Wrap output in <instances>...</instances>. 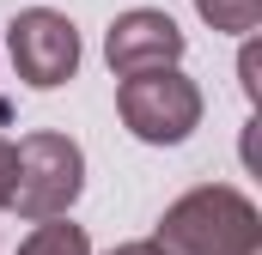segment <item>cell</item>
I'll return each instance as SVG.
<instances>
[{
	"instance_id": "cell-9",
	"label": "cell",
	"mask_w": 262,
	"mask_h": 255,
	"mask_svg": "<svg viewBox=\"0 0 262 255\" xmlns=\"http://www.w3.org/2000/svg\"><path fill=\"white\" fill-rule=\"evenodd\" d=\"M110 255H165V249H159V243L146 237V243H116V249H110Z\"/></svg>"
},
{
	"instance_id": "cell-2",
	"label": "cell",
	"mask_w": 262,
	"mask_h": 255,
	"mask_svg": "<svg viewBox=\"0 0 262 255\" xmlns=\"http://www.w3.org/2000/svg\"><path fill=\"white\" fill-rule=\"evenodd\" d=\"M85 189V152H79V140H67L55 128H37V134H25L18 146H12V194H6V207L18 213V219H55L67 213L73 200Z\"/></svg>"
},
{
	"instance_id": "cell-6",
	"label": "cell",
	"mask_w": 262,
	"mask_h": 255,
	"mask_svg": "<svg viewBox=\"0 0 262 255\" xmlns=\"http://www.w3.org/2000/svg\"><path fill=\"white\" fill-rule=\"evenodd\" d=\"M18 255H92V237H85V225L55 213V219H37V231L18 243Z\"/></svg>"
},
{
	"instance_id": "cell-5",
	"label": "cell",
	"mask_w": 262,
	"mask_h": 255,
	"mask_svg": "<svg viewBox=\"0 0 262 255\" xmlns=\"http://www.w3.org/2000/svg\"><path fill=\"white\" fill-rule=\"evenodd\" d=\"M183 49H189V43H183L177 18L159 12V6H128V12H116V24H110V37H104V61H110L116 79H122V73H146V67H177Z\"/></svg>"
},
{
	"instance_id": "cell-7",
	"label": "cell",
	"mask_w": 262,
	"mask_h": 255,
	"mask_svg": "<svg viewBox=\"0 0 262 255\" xmlns=\"http://www.w3.org/2000/svg\"><path fill=\"white\" fill-rule=\"evenodd\" d=\"M195 12L213 24V31H226V37H244V31H256L262 0H195Z\"/></svg>"
},
{
	"instance_id": "cell-4",
	"label": "cell",
	"mask_w": 262,
	"mask_h": 255,
	"mask_svg": "<svg viewBox=\"0 0 262 255\" xmlns=\"http://www.w3.org/2000/svg\"><path fill=\"white\" fill-rule=\"evenodd\" d=\"M6 55L31 91H55L79 73V31L67 12H49V6L12 12L6 18Z\"/></svg>"
},
{
	"instance_id": "cell-8",
	"label": "cell",
	"mask_w": 262,
	"mask_h": 255,
	"mask_svg": "<svg viewBox=\"0 0 262 255\" xmlns=\"http://www.w3.org/2000/svg\"><path fill=\"white\" fill-rule=\"evenodd\" d=\"M12 194V140H0V207Z\"/></svg>"
},
{
	"instance_id": "cell-1",
	"label": "cell",
	"mask_w": 262,
	"mask_h": 255,
	"mask_svg": "<svg viewBox=\"0 0 262 255\" xmlns=\"http://www.w3.org/2000/svg\"><path fill=\"white\" fill-rule=\"evenodd\" d=\"M152 243L165 255H262V213L232 183H201L165 207Z\"/></svg>"
},
{
	"instance_id": "cell-3",
	"label": "cell",
	"mask_w": 262,
	"mask_h": 255,
	"mask_svg": "<svg viewBox=\"0 0 262 255\" xmlns=\"http://www.w3.org/2000/svg\"><path fill=\"white\" fill-rule=\"evenodd\" d=\"M116 110H122V128H128L134 140H146V146H183L201 128V85L183 67L122 73Z\"/></svg>"
}]
</instances>
